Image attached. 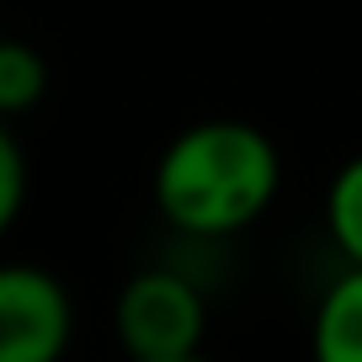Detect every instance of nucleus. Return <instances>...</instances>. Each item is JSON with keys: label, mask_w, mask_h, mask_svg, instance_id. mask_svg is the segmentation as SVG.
Segmentation results:
<instances>
[{"label": "nucleus", "mask_w": 362, "mask_h": 362, "mask_svg": "<svg viewBox=\"0 0 362 362\" xmlns=\"http://www.w3.org/2000/svg\"><path fill=\"white\" fill-rule=\"evenodd\" d=\"M170 362H208V357H203V351H197V357H170Z\"/></svg>", "instance_id": "obj_8"}, {"label": "nucleus", "mask_w": 362, "mask_h": 362, "mask_svg": "<svg viewBox=\"0 0 362 362\" xmlns=\"http://www.w3.org/2000/svg\"><path fill=\"white\" fill-rule=\"evenodd\" d=\"M48 90V64L33 43H16V37H0V117L33 112Z\"/></svg>", "instance_id": "obj_5"}, {"label": "nucleus", "mask_w": 362, "mask_h": 362, "mask_svg": "<svg viewBox=\"0 0 362 362\" xmlns=\"http://www.w3.org/2000/svg\"><path fill=\"white\" fill-rule=\"evenodd\" d=\"M75 336V304L33 261L0 267V362H59Z\"/></svg>", "instance_id": "obj_3"}, {"label": "nucleus", "mask_w": 362, "mask_h": 362, "mask_svg": "<svg viewBox=\"0 0 362 362\" xmlns=\"http://www.w3.org/2000/svg\"><path fill=\"white\" fill-rule=\"evenodd\" d=\"M22 203H27V155L16 144V134L6 128V117H0V235L16 224Z\"/></svg>", "instance_id": "obj_7"}, {"label": "nucleus", "mask_w": 362, "mask_h": 362, "mask_svg": "<svg viewBox=\"0 0 362 362\" xmlns=\"http://www.w3.org/2000/svg\"><path fill=\"white\" fill-rule=\"evenodd\" d=\"M309 362H362V267H346L320 293L309 320Z\"/></svg>", "instance_id": "obj_4"}, {"label": "nucleus", "mask_w": 362, "mask_h": 362, "mask_svg": "<svg viewBox=\"0 0 362 362\" xmlns=\"http://www.w3.org/2000/svg\"><path fill=\"white\" fill-rule=\"evenodd\" d=\"M325 229H330V240H336V250L346 256V267H362V155H351L346 165L330 176Z\"/></svg>", "instance_id": "obj_6"}, {"label": "nucleus", "mask_w": 362, "mask_h": 362, "mask_svg": "<svg viewBox=\"0 0 362 362\" xmlns=\"http://www.w3.org/2000/svg\"><path fill=\"white\" fill-rule=\"evenodd\" d=\"M283 187V155L256 123L203 117L181 128L155 165V208L176 235L224 240L250 229Z\"/></svg>", "instance_id": "obj_1"}, {"label": "nucleus", "mask_w": 362, "mask_h": 362, "mask_svg": "<svg viewBox=\"0 0 362 362\" xmlns=\"http://www.w3.org/2000/svg\"><path fill=\"white\" fill-rule=\"evenodd\" d=\"M112 330H117V346L128 351V362L197 357L208 336V298L187 272L144 267L117 293Z\"/></svg>", "instance_id": "obj_2"}]
</instances>
